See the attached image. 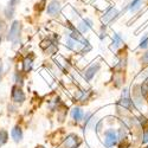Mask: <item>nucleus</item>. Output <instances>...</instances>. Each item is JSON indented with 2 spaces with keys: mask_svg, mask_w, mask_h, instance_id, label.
<instances>
[{
  "mask_svg": "<svg viewBox=\"0 0 148 148\" xmlns=\"http://www.w3.org/2000/svg\"><path fill=\"white\" fill-rule=\"evenodd\" d=\"M102 125H103V121L100 120L97 125L95 126V130H96V133H100V132H101V129H102Z\"/></svg>",
  "mask_w": 148,
  "mask_h": 148,
  "instance_id": "nucleus-19",
  "label": "nucleus"
},
{
  "mask_svg": "<svg viewBox=\"0 0 148 148\" xmlns=\"http://www.w3.org/2000/svg\"><path fill=\"white\" fill-rule=\"evenodd\" d=\"M7 141H8V134L6 130L1 129L0 130V147H3Z\"/></svg>",
  "mask_w": 148,
  "mask_h": 148,
  "instance_id": "nucleus-13",
  "label": "nucleus"
},
{
  "mask_svg": "<svg viewBox=\"0 0 148 148\" xmlns=\"http://www.w3.org/2000/svg\"><path fill=\"white\" fill-rule=\"evenodd\" d=\"M79 145H81V139L77 136V135L76 134H69L64 139L62 147L63 148H78Z\"/></svg>",
  "mask_w": 148,
  "mask_h": 148,
  "instance_id": "nucleus-3",
  "label": "nucleus"
},
{
  "mask_svg": "<svg viewBox=\"0 0 148 148\" xmlns=\"http://www.w3.org/2000/svg\"><path fill=\"white\" fill-rule=\"evenodd\" d=\"M147 46H148V34H145V36L142 37L141 42H140L139 47H140V49H146Z\"/></svg>",
  "mask_w": 148,
  "mask_h": 148,
  "instance_id": "nucleus-16",
  "label": "nucleus"
},
{
  "mask_svg": "<svg viewBox=\"0 0 148 148\" xmlns=\"http://www.w3.org/2000/svg\"><path fill=\"white\" fill-rule=\"evenodd\" d=\"M138 121L140 122V125H141V126H143V127H145V126L147 125V123H148V121H147V120H146V117H143V116H140Z\"/></svg>",
  "mask_w": 148,
  "mask_h": 148,
  "instance_id": "nucleus-21",
  "label": "nucleus"
},
{
  "mask_svg": "<svg viewBox=\"0 0 148 148\" xmlns=\"http://www.w3.org/2000/svg\"><path fill=\"white\" fill-rule=\"evenodd\" d=\"M141 62H142V64H148V52L143 53V56L141 58Z\"/></svg>",
  "mask_w": 148,
  "mask_h": 148,
  "instance_id": "nucleus-22",
  "label": "nucleus"
},
{
  "mask_svg": "<svg viewBox=\"0 0 148 148\" xmlns=\"http://www.w3.org/2000/svg\"><path fill=\"white\" fill-rule=\"evenodd\" d=\"M147 148H148V147H147Z\"/></svg>",
  "mask_w": 148,
  "mask_h": 148,
  "instance_id": "nucleus-26",
  "label": "nucleus"
},
{
  "mask_svg": "<svg viewBox=\"0 0 148 148\" xmlns=\"http://www.w3.org/2000/svg\"><path fill=\"white\" fill-rule=\"evenodd\" d=\"M32 64H33V58L32 57H25L23 60V70L25 72H29L32 68Z\"/></svg>",
  "mask_w": 148,
  "mask_h": 148,
  "instance_id": "nucleus-12",
  "label": "nucleus"
},
{
  "mask_svg": "<svg viewBox=\"0 0 148 148\" xmlns=\"http://www.w3.org/2000/svg\"><path fill=\"white\" fill-rule=\"evenodd\" d=\"M121 43H122V38L120 37L119 33H115V34H114V38H113V44H114L113 46H114V49H116L117 46H120Z\"/></svg>",
  "mask_w": 148,
  "mask_h": 148,
  "instance_id": "nucleus-15",
  "label": "nucleus"
},
{
  "mask_svg": "<svg viewBox=\"0 0 148 148\" xmlns=\"http://www.w3.org/2000/svg\"><path fill=\"white\" fill-rule=\"evenodd\" d=\"M38 148H44V147H38Z\"/></svg>",
  "mask_w": 148,
  "mask_h": 148,
  "instance_id": "nucleus-24",
  "label": "nucleus"
},
{
  "mask_svg": "<svg viewBox=\"0 0 148 148\" xmlns=\"http://www.w3.org/2000/svg\"><path fill=\"white\" fill-rule=\"evenodd\" d=\"M141 1H142V0H133V1L130 3V5H129V10L132 12H134V11H136L138 8H140Z\"/></svg>",
  "mask_w": 148,
  "mask_h": 148,
  "instance_id": "nucleus-14",
  "label": "nucleus"
},
{
  "mask_svg": "<svg viewBox=\"0 0 148 148\" xmlns=\"http://www.w3.org/2000/svg\"><path fill=\"white\" fill-rule=\"evenodd\" d=\"M132 104H134L133 103V101H132V98H130V96H129V90L126 88V89H123V91H122V96H121V100L119 101V106H121V107H123V108H126V109H129L130 107H132Z\"/></svg>",
  "mask_w": 148,
  "mask_h": 148,
  "instance_id": "nucleus-5",
  "label": "nucleus"
},
{
  "mask_svg": "<svg viewBox=\"0 0 148 148\" xmlns=\"http://www.w3.org/2000/svg\"><path fill=\"white\" fill-rule=\"evenodd\" d=\"M19 3V0H10V4H8V8H12V10H14L16 5Z\"/></svg>",
  "mask_w": 148,
  "mask_h": 148,
  "instance_id": "nucleus-20",
  "label": "nucleus"
},
{
  "mask_svg": "<svg viewBox=\"0 0 148 148\" xmlns=\"http://www.w3.org/2000/svg\"><path fill=\"white\" fill-rule=\"evenodd\" d=\"M14 79H16V83H17V84L23 85L24 79H23V75H21L20 72H16V75H14Z\"/></svg>",
  "mask_w": 148,
  "mask_h": 148,
  "instance_id": "nucleus-17",
  "label": "nucleus"
},
{
  "mask_svg": "<svg viewBox=\"0 0 148 148\" xmlns=\"http://www.w3.org/2000/svg\"><path fill=\"white\" fill-rule=\"evenodd\" d=\"M11 97H12V101L14 103H19L21 104L24 101H25V94L21 90V88L19 85H14L12 87V92H11Z\"/></svg>",
  "mask_w": 148,
  "mask_h": 148,
  "instance_id": "nucleus-4",
  "label": "nucleus"
},
{
  "mask_svg": "<svg viewBox=\"0 0 148 148\" xmlns=\"http://www.w3.org/2000/svg\"><path fill=\"white\" fill-rule=\"evenodd\" d=\"M71 115H72V119L75 120L76 122H78V121H81L82 119H83V110L79 108V107H75L72 109V113H71Z\"/></svg>",
  "mask_w": 148,
  "mask_h": 148,
  "instance_id": "nucleus-11",
  "label": "nucleus"
},
{
  "mask_svg": "<svg viewBox=\"0 0 148 148\" xmlns=\"http://www.w3.org/2000/svg\"><path fill=\"white\" fill-rule=\"evenodd\" d=\"M11 136L13 139L14 142H20L23 140V129L19 127V126H16L13 127V129L11 130Z\"/></svg>",
  "mask_w": 148,
  "mask_h": 148,
  "instance_id": "nucleus-10",
  "label": "nucleus"
},
{
  "mask_svg": "<svg viewBox=\"0 0 148 148\" xmlns=\"http://www.w3.org/2000/svg\"><path fill=\"white\" fill-rule=\"evenodd\" d=\"M20 30H21V25L18 20L12 23V25L10 27V32H8V36H7V39L12 43H17L19 36H20Z\"/></svg>",
  "mask_w": 148,
  "mask_h": 148,
  "instance_id": "nucleus-1",
  "label": "nucleus"
},
{
  "mask_svg": "<svg viewBox=\"0 0 148 148\" xmlns=\"http://www.w3.org/2000/svg\"><path fill=\"white\" fill-rule=\"evenodd\" d=\"M91 27H92V21L90 19H83L78 24V31L81 33H87Z\"/></svg>",
  "mask_w": 148,
  "mask_h": 148,
  "instance_id": "nucleus-9",
  "label": "nucleus"
},
{
  "mask_svg": "<svg viewBox=\"0 0 148 148\" xmlns=\"http://www.w3.org/2000/svg\"><path fill=\"white\" fill-rule=\"evenodd\" d=\"M43 1H44V0H43Z\"/></svg>",
  "mask_w": 148,
  "mask_h": 148,
  "instance_id": "nucleus-25",
  "label": "nucleus"
},
{
  "mask_svg": "<svg viewBox=\"0 0 148 148\" xmlns=\"http://www.w3.org/2000/svg\"><path fill=\"white\" fill-rule=\"evenodd\" d=\"M147 142H148V128H145L142 135V143H147Z\"/></svg>",
  "mask_w": 148,
  "mask_h": 148,
  "instance_id": "nucleus-18",
  "label": "nucleus"
},
{
  "mask_svg": "<svg viewBox=\"0 0 148 148\" xmlns=\"http://www.w3.org/2000/svg\"><path fill=\"white\" fill-rule=\"evenodd\" d=\"M119 16V11L115 8V7H109L102 17V20L104 23H108V21H112L113 19H115L116 17Z\"/></svg>",
  "mask_w": 148,
  "mask_h": 148,
  "instance_id": "nucleus-8",
  "label": "nucleus"
},
{
  "mask_svg": "<svg viewBox=\"0 0 148 148\" xmlns=\"http://www.w3.org/2000/svg\"><path fill=\"white\" fill-rule=\"evenodd\" d=\"M117 133L114 130V129H107L104 132V146L107 148H110V147H113L117 143Z\"/></svg>",
  "mask_w": 148,
  "mask_h": 148,
  "instance_id": "nucleus-2",
  "label": "nucleus"
},
{
  "mask_svg": "<svg viewBox=\"0 0 148 148\" xmlns=\"http://www.w3.org/2000/svg\"><path fill=\"white\" fill-rule=\"evenodd\" d=\"M46 12H47L49 16L56 17V16L59 13V12H60V3L57 1V0H52V1L47 5Z\"/></svg>",
  "mask_w": 148,
  "mask_h": 148,
  "instance_id": "nucleus-6",
  "label": "nucleus"
},
{
  "mask_svg": "<svg viewBox=\"0 0 148 148\" xmlns=\"http://www.w3.org/2000/svg\"><path fill=\"white\" fill-rule=\"evenodd\" d=\"M100 68H101V64H100V63H95V64H92L89 69L85 70V72H84L85 79H87V81H91V79L94 78V76L97 73V71L100 70Z\"/></svg>",
  "mask_w": 148,
  "mask_h": 148,
  "instance_id": "nucleus-7",
  "label": "nucleus"
},
{
  "mask_svg": "<svg viewBox=\"0 0 148 148\" xmlns=\"http://www.w3.org/2000/svg\"><path fill=\"white\" fill-rule=\"evenodd\" d=\"M1 78H3V65L0 64V81H1Z\"/></svg>",
  "mask_w": 148,
  "mask_h": 148,
  "instance_id": "nucleus-23",
  "label": "nucleus"
}]
</instances>
